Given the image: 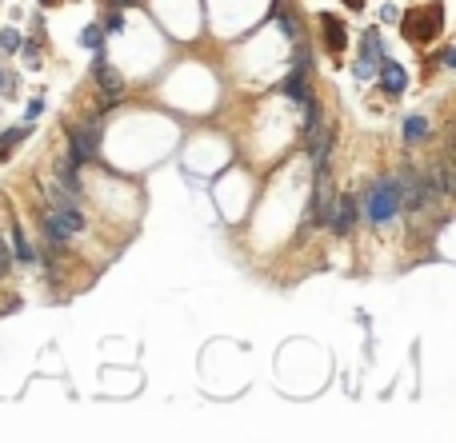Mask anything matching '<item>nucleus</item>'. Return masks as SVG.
<instances>
[{
  "label": "nucleus",
  "mask_w": 456,
  "mask_h": 443,
  "mask_svg": "<svg viewBox=\"0 0 456 443\" xmlns=\"http://www.w3.org/2000/svg\"><path fill=\"white\" fill-rule=\"evenodd\" d=\"M360 208H364V220L373 224V228H384V224H392L405 208H400V184H396V176H380V180H373L368 184V192H364V200H360Z\"/></svg>",
  "instance_id": "f257e3e1"
},
{
  "label": "nucleus",
  "mask_w": 456,
  "mask_h": 443,
  "mask_svg": "<svg viewBox=\"0 0 456 443\" xmlns=\"http://www.w3.org/2000/svg\"><path fill=\"white\" fill-rule=\"evenodd\" d=\"M396 184H400V208H408L412 216H416V212H424V208L432 204L428 176H421L416 168H405V172L396 176Z\"/></svg>",
  "instance_id": "f03ea898"
},
{
  "label": "nucleus",
  "mask_w": 456,
  "mask_h": 443,
  "mask_svg": "<svg viewBox=\"0 0 456 443\" xmlns=\"http://www.w3.org/2000/svg\"><path fill=\"white\" fill-rule=\"evenodd\" d=\"M97 152H100V116L72 132V140H68V164L81 168L88 160H97Z\"/></svg>",
  "instance_id": "7ed1b4c3"
},
{
  "label": "nucleus",
  "mask_w": 456,
  "mask_h": 443,
  "mask_svg": "<svg viewBox=\"0 0 456 443\" xmlns=\"http://www.w3.org/2000/svg\"><path fill=\"white\" fill-rule=\"evenodd\" d=\"M380 60H384V44H380V36H376V28L364 32V44H360V56L357 64H352V76L364 84V80L376 76V68H380Z\"/></svg>",
  "instance_id": "20e7f679"
},
{
  "label": "nucleus",
  "mask_w": 456,
  "mask_h": 443,
  "mask_svg": "<svg viewBox=\"0 0 456 443\" xmlns=\"http://www.w3.org/2000/svg\"><path fill=\"white\" fill-rule=\"evenodd\" d=\"M357 212H360V200H357V196H341V200L332 204L328 228H332L336 236H348V232H352V220H357Z\"/></svg>",
  "instance_id": "39448f33"
},
{
  "label": "nucleus",
  "mask_w": 456,
  "mask_h": 443,
  "mask_svg": "<svg viewBox=\"0 0 456 443\" xmlns=\"http://www.w3.org/2000/svg\"><path fill=\"white\" fill-rule=\"evenodd\" d=\"M376 72H380V84H384V92H389V96H400V92L408 88V76H405V68H400V64L380 60V68H376Z\"/></svg>",
  "instance_id": "423d86ee"
},
{
  "label": "nucleus",
  "mask_w": 456,
  "mask_h": 443,
  "mask_svg": "<svg viewBox=\"0 0 456 443\" xmlns=\"http://www.w3.org/2000/svg\"><path fill=\"white\" fill-rule=\"evenodd\" d=\"M284 96H293V100H312V92H309V72L304 68H293L288 72V80H284Z\"/></svg>",
  "instance_id": "0eeeda50"
},
{
  "label": "nucleus",
  "mask_w": 456,
  "mask_h": 443,
  "mask_svg": "<svg viewBox=\"0 0 456 443\" xmlns=\"http://www.w3.org/2000/svg\"><path fill=\"white\" fill-rule=\"evenodd\" d=\"M40 224H44V236H49V244H56V248H60V244H68V240H72V232H68L65 224L56 220V216H52L49 208H40Z\"/></svg>",
  "instance_id": "6e6552de"
},
{
  "label": "nucleus",
  "mask_w": 456,
  "mask_h": 443,
  "mask_svg": "<svg viewBox=\"0 0 456 443\" xmlns=\"http://www.w3.org/2000/svg\"><path fill=\"white\" fill-rule=\"evenodd\" d=\"M428 136H432V128H428L424 116H408L405 120V144H424Z\"/></svg>",
  "instance_id": "1a4fd4ad"
},
{
  "label": "nucleus",
  "mask_w": 456,
  "mask_h": 443,
  "mask_svg": "<svg viewBox=\"0 0 456 443\" xmlns=\"http://www.w3.org/2000/svg\"><path fill=\"white\" fill-rule=\"evenodd\" d=\"M325 36L332 40V52H344V48H348V36H344V24L336 20V16H328V12H325Z\"/></svg>",
  "instance_id": "9d476101"
},
{
  "label": "nucleus",
  "mask_w": 456,
  "mask_h": 443,
  "mask_svg": "<svg viewBox=\"0 0 456 443\" xmlns=\"http://www.w3.org/2000/svg\"><path fill=\"white\" fill-rule=\"evenodd\" d=\"M24 136H28V128H8V132L0 136V160L13 156V152L20 148V140H24Z\"/></svg>",
  "instance_id": "9b49d317"
},
{
  "label": "nucleus",
  "mask_w": 456,
  "mask_h": 443,
  "mask_svg": "<svg viewBox=\"0 0 456 443\" xmlns=\"http://www.w3.org/2000/svg\"><path fill=\"white\" fill-rule=\"evenodd\" d=\"M13 248H17V260H20V264H36V252L28 248V240H24V232H20V228H13Z\"/></svg>",
  "instance_id": "f8f14e48"
},
{
  "label": "nucleus",
  "mask_w": 456,
  "mask_h": 443,
  "mask_svg": "<svg viewBox=\"0 0 456 443\" xmlns=\"http://www.w3.org/2000/svg\"><path fill=\"white\" fill-rule=\"evenodd\" d=\"M81 44L92 48V52H97V48H104V28H100V24H88V28L81 32Z\"/></svg>",
  "instance_id": "ddd939ff"
},
{
  "label": "nucleus",
  "mask_w": 456,
  "mask_h": 443,
  "mask_svg": "<svg viewBox=\"0 0 456 443\" xmlns=\"http://www.w3.org/2000/svg\"><path fill=\"white\" fill-rule=\"evenodd\" d=\"M20 40H24V36H20L17 28H0V52H17Z\"/></svg>",
  "instance_id": "4468645a"
},
{
  "label": "nucleus",
  "mask_w": 456,
  "mask_h": 443,
  "mask_svg": "<svg viewBox=\"0 0 456 443\" xmlns=\"http://www.w3.org/2000/svg\"><path fill=\"white\" fill-rule=\"evenodd\" d=\"M309 64H312V56H309V44H304V40H296V52H293V68H304V72H309Z\"/></svg>",
  "instance_id": "2eb2a0df"
},
{
  "label": "nucleus",
  "mask_w": 456,
  "mask_h": 443,
  "mask_svg": "<svg viewBox=\"0 0 456 443\" xmlns=\"http://www.w3.org/2000/svg\"><path fill=\"white\" fill-rule=\"evenodd\" d=\"M20 56L28 64H40V48H36V40H20V48H17Z\"/></svg>",
  "instance_id": "dca6fc26"
},
{
  "label": "nucleus",
  "mask_w": 456,
  "mask_h": 443,
  "mask_svg": "<svg viewBox=\"0 0 456 443\" xmlns=\"http://www.w3.org/2000/svg\"><path fill=\"white\" fill-rule=\"evenodd\" d=\"M24 116H28V124L40 120V116H44V96H33V100H28V108H24Z\"/></svg>",
  "instance_id": "f3484780"
},
{
  "label": "nucleus",
  "mask_w": 456,
  "mask_h": 443,
  "mask_svg": "<svg viewBox=\"0 0 456 443\" xmlns=\"http://www.w3.org/2000/svg\"><path fill=\"white\" fill-rule=\"evenodd\" d=\"M380 20H384V24H396V20H400V8H396V4H384V8H380Z\"/></svg>",
  "instance_id": "a211bd4d"
},
{
  "label": "nucleus",
  "mask_w": 456,
  "mask_h": 443,
  "mask_svg": "<svg viewBox=\"0 0 456 443\" xmlns=\"http://www.w3.org/2000/svg\"><path fill=\"white\" fill-rule=\"evenodd\" d=\"M8 268H13V256H8L4 240H0V276H8Z\"/></svg>",
  "instance_id": "6ab92c4d"
},
{
  "label": "nucleus",
  "mask_w": 456,
  "mask_h": 443,
  "mask_svg": "<svg viewBox=\"0 0 456 443\" xmlns=\"http://www.w3.org/2000/svg\"><path fill=\"white\" fill-rule=\"evenodd\" d=\"M440 64H444V68H453V64H456V52H453V48H444V56H440Z\"/></svg>",
  "instance_id": "aec40b11"
},
{
  "label": "nucleus",
  "mask_w": 456,
  "mask_h": 443,
  "mask_svg": "<svg viewBox=\"0 0 456 443\" xmlns=\"http://www.w3.org/2000/svg\"><path fill=\"white\" fill-rule=\"evenodd\" d=\"M108 28H113V32H120V28H124V20H120V12H113V16H108Z\"/></svg>",
  "instance_id": "412c9836"
},
{
  "label": "nucleus",
  "mask_w": 456,
  "mask_h": 443,
  "mask_svg": "<svg viewBox=\"0 0 456 443\" xmlns=\"http://www.w3.org/2000/svg\"><path fill=\"white\" fill-rule=\"evenodd\" d=\"M116 8H124V4H140V0H113Z\"/></svg>",
  "instance_id": "4be33fe9"
},
{
  "label": "nucleus",
  "mask_w": 456,
  "mask_h": 443,
  "mask_svg": "<svg viewBox=\"0 0 456 443\" xmlns=\"http://www.w3.org/2000/svg\"><path fill=\"white\" fill-rule=\"evenodd\" d=\"M0 88H4V72H0Z\"/></svg>",
  "instance_id": "5701e85b"
},
{
  "label": "nucleus",
  "mask_w": 456,
  "mask_h": 443,
  "mask_svg": "<svg viewBox=\"0 0 456 443\" xmlns=\"http://www.w3.org/2000/svg\"><path fill=\"white\" fill-rule=\"evenodd\" d=\"M44 4H56V0H44Z\"/></svg>",
  "instance_id": "b1692460"
}]
</instances>
